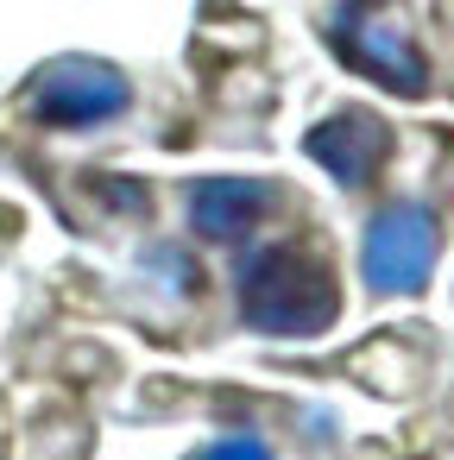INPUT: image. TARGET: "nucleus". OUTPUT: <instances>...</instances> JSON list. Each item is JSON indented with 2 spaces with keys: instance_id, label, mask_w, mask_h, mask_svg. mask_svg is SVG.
<instances>
[{
  "instance_id": "f257e3e1",
  "label": "nucleus",
  "mask_w": 454,
  "mask_h": 460,
  "mask_svg": "<svg viewBox=\"0 0 454 460\" xmlns=\"http://www.w3.org/2000/svg\"><path fill=\"white\" fill-rule=\"evenodd\" d=\"M234 309L253 334L316 341L341 315V284L322 252H309L297 240H259L234 265Z\"/></svg>"
},
{
  "instance_id": "f03ea898",
  "label": "nucleus",
  "mask_w": 454,
  "mask_h": 460,
  "mask_svg": "<svg viewBox=\"0 0 454 460\" xmlns=\"http://www.w3.org/2000/svg\"><path fill=\"white\" fill-rule=\"evenodd\" d=\"M328 51L353 76H366V83H378V89H391L404 102H423L429 95V58H423L410 20L391 7V0H334V13H328Z\"/></svg>"
},
{
  "instance_id": "7ed1b4c3",
  "label": "nucleus",
  "mask_w": 454,
  "mask_h": 460,
  "mask_svg": "<svg viewBox=\"0 0 454 460\" xmlns=\"http://www.w3.org/2000/svg\"><path fill=\"white\" fill-rule=\"evenodd\" d=\"M435 259H441V221L429 202H385L372 208L366 234H360V278L372 296H416L429 278H435Z\"/></svg>"
},
{
  "instance_id": "20e7f679",
  "label": "nucleus",
  "mask_w": 454,
  "mask_h": 460,
  "mask_svg": "<svg viewBox=\"0 0 454 460\" xmlns=\"http://www.w3.org/2000/svg\"><path fill=\"white\" fill-rule=\"evenodd\" d=\"M133 108V83L127 70H114L108 58H51L32 70L26 83V114L39 127H58V133H89V127H108Z\"/></svg>"
},
{
  "instance_id": "39448f33",
  "label": "nucleus",
  "mask_w": 454,
  "mask_h": 460,
  "mask_svg": "<svg viewBox=\"0 0 454 460\" xmlns=\"http://www.w3.org/2000/svg\"><path fill=\"white\" fill-rule=\"evenodd\" d=\"M303 152L341 190H366V183H378V171L391 158V127L372 108H341V114H328V120H316L303 133Z\"/></svg>"
},
{
  "instance_id": "423d86ee",
  "label": "nucleus",
  "mask_w": 454,
  "mask_h": 460,
  "mask_svg": "<svg viewBox=\"0 0 454 460\" xmlns=\"http://www.w3.org/2000/svg\"><path fill=\"white\" fill-rule=\"evenodd\" d=\"M272 202H278V190L265 177H202L190 190V227L209 246H253Z\"/></svg>"
},
{
  "instance_id": "0eeeda50",
  "label": "nucleus",
  "mask_w": 454,
  "mask_h": 460,
  "mask_svg": "<svg viewBox=\"0 0 454 460\" xmlns=\"http://www.w3.org/2000/svg\"><path fill=\"white\" fill-rule=\"evenodd\" d=\"M190 460H278V454L265 447V435H253V429H234V435H215V441H202Z\"/></svg>"
}]
</instances>
